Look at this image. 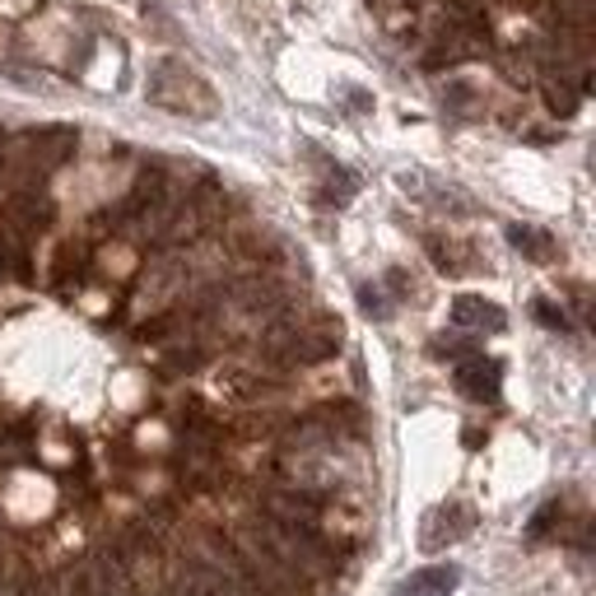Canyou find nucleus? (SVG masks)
<instances>
[{
	"label": "nucleus",
	"instance_id": "obj_15",
	"mask_svg": "<svg viewBox=\"0 0 596 596\" xmlns=\"http://www.w3.org/2000/svg\"><path fill=\"white\" fill-rule=\"evenodd\" d=\"M434 355H447V359H467V355H475V345L471 340H434Z\"/></svg>",
	"mask_w": 596,
	"mask_h": 596
},
{
	"label": "nucleus",
	"instance_id": "obj_7",
	"mask_svg": "<svg viewBox=\"0 0 596 596\" xmlns=\"http://www.w3.org/2000/svg\"><path fill=\"white\" fill-rule=\"evenodd\" d=\"M452 322L467 326V331H504L508 326L504 308L489 303V298H480V294H461L457 298V303H452Z\"/></svg>",
	"mask_w": 596,
	"mask_h": 596
},
{
	"label": "nucleus",
	"instance_id": "obj_1",
	"mask_svg": "<svg viewBox=\"0 0 596 596\" xmlns=\"http://www.w3.org/2000/svg\"><path fill=\"white\" fill-rule=\"evenodd\" d=\"M340 350V326L326 322V318H312V322H298L294 312L266 326L261 336V355L275 369H308V363H322Z\"/></svg>",
	"mask_w": 596,
	"mask_h": 596
},
{
	"label": "nucleus",
	"instance_id": "obj_11",
	"mask_svg": "<svg viewBox=\"0 0 596 596\" xmlns=\"http://www.w3.org/2000/svg\"><path fill=\"white\" fill-rule=\"evenodd\" d=\"M228 392H234L238 401H261V396L271 392V383L257 373H228Z\"/></svg>",
	"mask_w": 596,
	"mask_h": 596
},
{
	"label": "nucleus",
	"instance_id": "obj_13",
	"mask_svg": "<svg viewBox=\"0 0 596 596\" xmlns=\"http://www.w3.org/2000/svg\"><path fill=\"white\" fill-rule=\"evenodd\" d=\"M532 312H536V322H541V326H550V331H569L564 308H555L550 298H536V303H532Z\"/></svg>",
	"mask_w": 596,
	"mask_h": 596
},
{
	"label": "nucleus",
	"instance_id": "obj_6",
	"mask_svg": "<svg viewBox=\"0 0 596 596\" xmlns=\"http://www.w3.org/2000/svg\"><path fill=\"white\" fill-rule=\"evenodd\" d=\"M5 220L14 234H42V228L52 224V201H47L38 187H14Z\"/></svg>",
	"mask_w": 596,
	"mask_h": 596
},
{
	"label": "nucleus",
	"instance_id": "obj_9",
	"mask_svg": "<svg viewBox=\"0 0 596 596\" xmlns=\"http://www.w3.org/2000/svg\"><path fill=\"white\" fill-rule=\"evenodd\" d=\"M508 243L518 247L522 257H532V261H555V238L545 234V228H536V224H512Z\"/></svg>",
	"mask_w": 596,
	"mask_h": 596
},
{
	"label": "nucleus",
	"instance_id": "obj_17",
	"mask_svg": "<svg viewBox=\"0 0 596 596\" xmlns=\"http://www.w3.org/2000/svg\"><path fill=\"white\" fill-rule=\"evenodd\" d=\"M14 596H61V592H52V587H47V583H24L20 592H14Z\"/></svg>",
	"mask_w": 596,
	"mask_h": 596
},
{
	"label": "nucleus",
	"instance_id": "obj_16",
	"mask_svg": "<svg viewBox=\"0 0 596 596\" xmlns=\"http://www.w3.org/2000/svg\"><path fill=\"white\" fill-rule=\"evenodd\" d=\"M555 518H559V504H545V508L536 512V522H532V536L541 541V536H545V526H550Z\"/></svg>",
	"mask_w": 596,
	"mask_h": 596
},
{
	"label": "nucleus",
	"instance_id": "obj_2",
	"mask_svg": "<svg viewBox=\"0 0 596 596\" xmlns=\"http://www.w3.org/2000/svg\"><path fill=\"white\" fill-rule=\"evenodd\" d=\"M145 94H149V103L154 108L177 112V117H214V112H220L214 89L182 61H159L145 79Z\"/></svg>",
	"mask_w": 596,
	"mask_h": 596
},
{
	"label": "nucleus",
	"instance_id": "obj_5",
	"mask_svg": "<svg viewBox=\"0 0 596 596\" xmlns=\"http://www.w3.org/2000/svg\"><path fill=\"white\" fill-rule=\"evenodd\" d=\"M499 383H504V363L499 359H485V355H467L457 359V387L471 396V401H494L499 396Z\"/></svg>",
	"mask_w": 596,
	"mask_h": 596
},
{
	"label": "nucleus",
	"instance_id": "obj_8",
	"mask_svg": "<svg viewBox=\"0 0 596 596\" xmlns=\"http://www.w3.org/2000/svg\"><path fill=\"white\" fill-rule=\"evenodd\" d=\"M461 583V569L452 564H434V569H420L415 578H406L401 587H396L392 596H452Z\"/></svg>",
	"mask_w": 596,
	"mask_h": 596
},
{
	"label": "nucleus",
	"instance_id": "obj_12",
	"mask_svg": "<svg viewBox=\"0 0 596 596\" xmlns=\"http://www.w3.org/2000/svg\"><path fill=\"white\" fill-rule=\"evenodd\" d=\"M545 98H550V112H559V117H573L578 112V89H569L564 79H559V85H545Z\"/></svg>",
	"mask_w": 596,
	"mask_h": 596
},
{
	"label": "nucleus",
	"instance_id": "obj_10",
	"mask_svg": "<svg viewBox=\"0 0 596 596\" xmlns=\"http://www.w3.org/2000/svg\"><path fill=\"white\" fill-rule=\"evenodd\" d=\"M355 173H345V169H326V182H322V191H318V201L322 206H345L355 196Z\"/></svg>",
	"mask_w": 596,
	"mask_h": 596
},
{
	"label": "nucleus",
	"instance_id": "obj_14",
	"mask_svg": "<svg viewBox=\"0 0 596 596\" xmlns=\"http://www.w3.org/2000/svg\"><path fill=\"white\" fill-rule=\"evenodd\" d=\"M359 303H363V312L369 318H387V298H383V289H373V285H359Z\"/></svg>",
	"mask_w": 596,
	"mask_h": 596
},
{
	"label": "nucleus",
	"instance_id": "obj_3",
	"mask_svg": "<svg viewBox=\"0 0 596 596\" xmlns=\"http://www.w3.org/2000/svg\"><path fill=\"white\" fill-rule=\"evenodd\" d=\"M75 149V131L65 126H47V131H24L14 136L10 149H0V163H10L20 173V187H38L47 173H57Z\"/></svg>",
	"mask_w": 596,
	"mask_h": 596
},
{
	"label": "nucleus",
	"instance_id": "obj_4",
	"mask_svg": "<svg viewBox=\"0 0 596 596\" xmlns=\"http://www.w3.org/2000/svg\"><path fill=\"white\" fill-rule=\"evenodd\" d=\"M475 526V512L467 508V504H438L434 512L424 518V526H420V550H443V545H452V541H461Z\"/></svg>",
	"mask_w": 596,
	"mask_h": 596
}]
</instances>
